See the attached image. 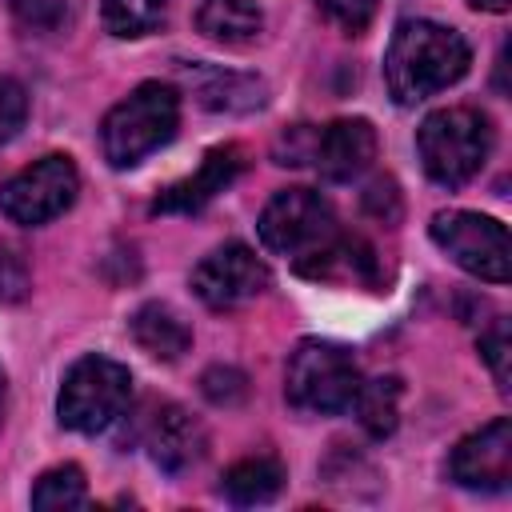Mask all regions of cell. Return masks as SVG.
<instances>
[{
    "label": "cell",
    "mask_w": 512,
    "mask_h": 512,
    "mask_svg": "<svg viewBox=\"0 0 512 512\" xmlns=\"http://www.w3.org/2000/svg\"><path fill=\"white\" fill-rule=\"evenodd\" d=\"M80 192V172L68 156H40L0 184V212L12 224H48L72 208Z\"/></svg>",
    "instance_id": "8"
},
{
    "label": "cell",
    "mask_w": 512,
    "mask_h": 512,
    "mask_svg": "<svg viewBox=\"0 0 512 512\" xmlns=\"http://www.w3.org/2000/svg\"><path fill=\"white\" fill-rule=\"evenodd\" d=\"M480 356L492 368V380L500 392H508V324L492 320V328L480 336Z\"/></svg>",
    "instance_id": "24"
},
{
    "label": "cell",
    "mask_w": 512,
    "mask_h": 512,
    "mask_svg": "<svg viewBox=\"0 0 512 512\" xmlns=\"http://www.w3.org/2000/svg\"><path fill=\"white\" fill-rule=\"evenodd\" d=\"M472 64L468 40L436 20H404L396 24L384 52V84L396 104H420L448 84H456Z\"/></svg>",
    "instance_id": "1"
},
{
    "label": "cell",
    "mask_w": 512,
    "mask_h": 512,
    "mask_svg": "<svg viewBox=\"0 0 512 512\" xmlns=\"http://www.w3.org/2000/svg\"><path fill=\"white\" fill-rule=\"evenodd\" d=\"M376 4H380V0H316L320 16H324L328 24H336L344 36L368 32V24L376 20Z\"/></svg>",
    "instance_id": "21"
},
{
    "label": "cell",
    "mask_w": 512,
    "mask_h": 512,
    "mask_svg": "<svg viewBox=\"0 0 512 512\" xmlns=\"http://www.w3.org/2000/svg\"><path fill=\"white\" fill-rule=\"evenodd\" d=\"M376 160V128L368 120H332L328 128H316L312 160L316 172L332 184L356 180Z\"/></svg>",
    "instance_id": "11"
},
{
    "label": "cell",
    "mask_w": 512,
    "mask_h": 512,
    "mask_svg": "<svg viewBox=\"0 0 512 512\" xmlns=\"http://www.w3.org/2000/svg\"><path fill=\"white\" fill-rule=\"evenodd\" d=\"M432 240L440 252H448L452 264H460L464 272L488 280V284H508V228L492 216L480 212H464V208H448L436 212L428 224Z\"/></svg>",
    "instance_id": "7"
},
{
    "label": "cell",
    "mask_w": 512,
    "mask_h": 512,
    "mask_svg": "<svg viewBox=\"0 0 512 512\" xmlns=\"http://www.w3.org/2000/svg\"><path fill=\"white\" fill-rule=\"evenodd\" d=\"M4 400H8V380H4V372H0V416H4Z\"/></svg>",
    "instance_id": "30"
},
{
    "label": "cell",
    "mask_w": 512,
    "mask_h": 512,
    "mask_svg": "<svg viewBox=\"0 0 512 512\" xmlns=\"http://www.w3.org/2000/svg\"><path fill=\"white\" fill-rule=\"evenodd\" d=\"M24 116H28V96L16 80L0 76V144H8L20 128H24Z\"/></svg>",
    "instance_id": "25"
},
{
    "label": "cell",
    "mask_w": 512,
    "mask_h": 512,
    "mask_svg": "<svg viewBox=\"0 0 512 512\" xmlns=\"http://www.w3.org/2000/svg\"><path fill=\"white\" fill-rule=\"evenodd\" d=\"M8 8L32 32H56L68 20V0H8Z\"/></svg>",
    "instance_id": "23"
},
{
    "label": "cell",
    "mask_w": 512,
    "mask_h": 512,
    "mask_svg": "<svg viewBox=\"0 0 512 512\" xmlns=\"http://www.w3.org/2000/svg\"><path fill=\"white\" fill-rule=\"evenodd\" d=\"M416 152L428 180L444 188H460L484 168L492 152V124L480 108H468V104L436 108L432 116H424L416 132Z\"/></svg>",
    "instance_id": "4"
},
{
    "label": "cell",
    "mask_w": 512,
    "mask_h": 512,
    "mask_svg": "<svg viewBox=\"0 0 512 512\" xmlns=\"http://www.w3.org/2000/svg\"><path fill=\"white\" fill-rule=\"evenodd\" d=\"M364 212L376 216L380 224H396L400 220V192L392 180H372L364 192Z\"/></svg>",
    "instance_id": "26"
},
{
    "label": "cell",
    "mask_w": 512,
    "mask_h": 512,
    "mask_svg": "<svg viewBox=\"0 0 512 512\" xmlns=\"http://www.w3.org/2000/svg\"><path fill=\"white\" fill-rule=\"evenodd\" d=\"M280 488H284V468L272 456H248L224 472V496L240 508L268 504L280 496Z\"/></svg>",
    "instance_id": "17"
},
{
    "label": "cell",
    "mask_w": 512,
    "mask_h": 512,
    "mask_svg": "<svg viewBox=\"0 0 512 512\" xmlns=\"http://www.w3.org/2000/svg\"><path fill=\"white\" fill-rule=\"evenodd\" d=\"M164 16H168V0H104L100 4L104 32L116 40L148 36L164 24Z\"/></svg>",
    "instance_id": "19"
},
{
    "label": "cell",
    "mask_w": 512,
    "mask_h": 512,
    "mask_svg": "<svg viewBox=\"0 0 512 512\" xmlns=\"http://www.w3.org/2000/svg\"><path fill=\"white\" fill-rule=\"evenodd\" d=\"M148 452L156 460V468L164 472H184L204 456V428L176 404L160 408L148 432Z\"/></svg>",
    "instance_id": "14"
},
{
    "label": "cell",
    "mask_w": 512,
    "mask_h": 512,
    "mask_svg": "<svg viewBox=\"0 0 512 512\" xmlns=\"http://www.w3.org/2000/svg\"><path fill=\"white\" fill-rule=\"evenodd\" d=\"M448 476L472 492H504L512 480V424L496 416L480 432L464 436L448 456Z\"/></svg>",
    "instance_id": "10"
},
{
    "label": "cell",
    "mask_w": 512,
    "mask_h": 512,
    "mask_svg": "<svg viewBox=\"0 0 512 512\" xmlns=\"http://www.w3.org/2000/svg\"><path fill=\"white\" fill-rule=\"evenodd\" d=\"M268 288V268L248 244H220L192 268V292L208 308H236Z\"/></svg>",
    "instance_id": "9"
},
{
    "label": "cell",
    "mask_w": 512,
    "mask_h": 512,
    "mask_svg": "<svg viewBox=\"0 0 512 512\" xmlns=\"http://www.w3.org/2000/svg\"><path fill=\"white\" fill-rule=\"evenodd\" d=\"M28 292V268L24 256L8 244H0V300H20Z\"/></svg>",
    "instance_id": "27"
},
{
    "label": "cell",
    "mask_w": 512,
    "mask_h": 512,
    "mask_svg": "<svg viewBox=\"0 0 512 512\" xmlns=\"http://www.w3.org/2000/svg\"><path fill=\"white\" fill-rule=\"evenodd\" d=\"M312 140H316V128H308V124L288 128V132L276 140L280 164H308V160H312Z\"/></svg>",
    "instance_id": "28"
},
{
    "label": "cell",
    "mask_w": 512,
    "mask_h": 512,
    "mask_svg": "<svg viewBox=\"0 0 512 512\" xmlns=\"http://www.w3.org/2000/svg\"><path fill=\"white\" fill-rule=\"evenodd\" d=\"M128 328H132V340L156 360H180L192 348V328L184 324V316L168 304H156V300L136 308Z\"/></svg>",
    "instance_id": "15"
},
{
    "label": "cell",
    "mask_w": 512,
    "mask_h": 512,
    "mask_svg": "<svg viewBox=\"0 0 512 512\" xmlns=\"http://www.w3.org/2000/svg\"><path fill=\"white\" fill-rule=\"evenodd\" d=\"M256 228H260V244L268 252L292 260V268L300 276H308L316 268V260L340 240L332 204L312 188H280L264 204Z\"/></svg>",
    "instance_id": "2"
},
{
    "label": "cell",
    "mask_w": 512,
    "mask_h": 512,
    "mask_svg": "<svg viewBox=\"0 0 512 512\" xmlns=\"http://www.w3.org/2000/svg\"><path fill=\"white\" fill-rule=\"evenodd\" d=\"M476 8H484V12H508V4L512 0H472Z\"/></svg>",
    "instance_id": "29"
},
{
    "label": "cell",
    "mask_w": 512,
    "mask_h": 512,
    "mask_svg": "<svg viewBox=\"0 0 512 512\" xmlns=\"http://www.w3.org/2000/svg\"><path fill=\"white\" fill-rule=\"evenodd\" d=\"M132 396V372L108 356H80L56 396V416L72 432H100L108 428Z\"/></svg>",
    "instance_id": "6"
},
{
    "label": "cell",
    "mask_w": 512,
    "mask_h": 512,
    "mask_svg": "<svg viewBox=\"0 0 512 512\" xmlns=\"http://www.w3.org/2000/svg\"><path fill=\"white\" fill-rule=\"evenodd\" d=\"M400 396H404V384L396 376L360 380V388L352 396V408H356V420L364 424L368 436L384 440V436L396 432V424H400Z\"/></svg>",
    "instance_id": "18"
},
{
    "label": "cell",
    "mask_w": 512,
    "mask_h": 512,
    "mask_svg": "<svg viewBox=\"0 0 512 512\" xmlns=\"http://www.w3.org/2000/svg\"><path fill=\"white\" fill-rule=\"evenodd\" d=\"M240 168H244V152H240V148H232V144L212 148V152L204 156V164H200L192 176L176 180L172 188H164V192L156 196L152 212H156V216H160V212H200L204 204H212V200L240 176Z\"/></svg>",
    "instance_id": "13"
},
{
    "label": "cell",
    "mask_w": 512,
    "mask_h": 512,
    "mask_svg": "<svg viewBox=\"0 0 512 512\" xmlns=\"http://www.w3.org/2000/svg\"><path fill=\"white\" fill-rule=\"evenodd\" d=\"M180 124V92L172 84L148 80L140 88H132L108 116L100 128V148L104 160L112 168H132L144 156H152L160 144H168L176 136Z\"/></svg>",
    "instance_id": "3"
},
{
    "label": "cell",
    "mask_w": 512,
    "mask_h": 512,
    "mask_svg": "<svg viewBox=\"0 0 512 512\" xmlns=\"http://www.w3.org/2000/svg\"><path fill=\"white\" fill-rule=\"evenodd\" d=\"M200 392L216 404V408H232L248 396V376L240 368H228V364H216L200 376Z\"/></svg>",
    "instance_id": "22"
},
{
    "label": "cell",
    "mask_w": 512,
    "mask_h": 512,
    "mask_svg": "<svg viewBox=\"0 0 512 512\" xmlns=\"http://www.w3.org/2000/svg\"><path fill=\"white\" fill-rule=\"evenodd\" d=\"M196 28H200V36H208L216 44L244 48V44H252L260 36L264 12L252 0H200Z\"/></svg>",
    "instance_id": "16"
},
{
    "label": "cell",
    "mask_w": 512,
    "mask_h": 512,
    "mask_svg": "<svg viewBox=\"0 0 512 512\" xmlns=\"http://www.w3.org/2000/svg\"><path fill=\"white\" fill-rule=\"evenodd\" d=\"M88 504V484L76 464L48 468L32 488V508H80Z\"/></svg>",
    "instance_id": "20"
},
{
    "label": "cell",
    "mask_w": 512,
    "mask_h": 512,
    "mask_svg": "<svg viewBox=\"0 0 512 512\" xmlns=\"http://www.w3.org/2000/svg\"><path fill=\"white\" fill-rule=\"evenodd\" d=\"M356 388H360L356 360L348 356V348L332 340H300L296 352L288 356L284 396L300 412H316V416L344 412L352 408Z\"/></svg>",
    "instance_id": "5"
},
{
    "label": "cell",
    "mask_w": 512,
    "mask_h": 512,
    "mask_svg": "<svg viewBox=\"0 0 512 512\" xmlns=\"http://www.w3.org/2000/svg\"><path fill=\"white\" fill-rule=\"evenodd\" d=\"M180 76L212 112H256L268 104V84L252 72H232L220 64H180Z\"/></svg>",
    "instance_id": "12"
}]
</instances>
